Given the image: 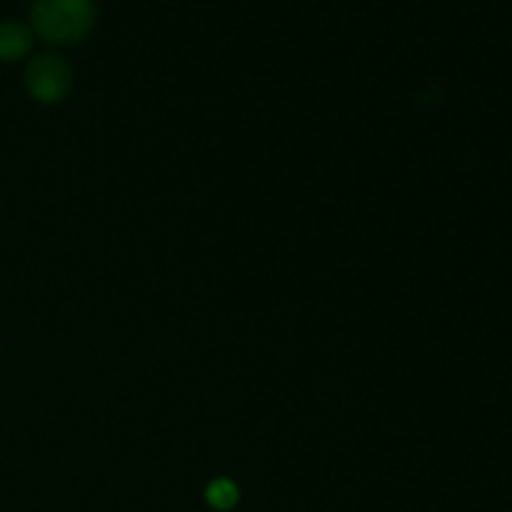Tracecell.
<instances>
[{
	"mask_svg": "<svg viewBox=\"0 0 512 512\" xmlns=\"http://www.w3.org/2000/svg\"><path fill=\"white\" fill-rule=\"evenodd\" d=\"M33 30L48 43L70 45L83 40L95 23L90 0H33Z\"/></svg>",
	"mask_w": 512,
	"mask_h": 512,
	"instance_id": "6da1fadb",
	"label": "cell"
},
{
	"mask_svg": "<svg viewBox=\"0 0 512 512\" xmlns=\"http://www.w3.org/2000/svg\"><path fill=\"white\" fill-rule=\"evenodd\" d=\"M25 88L40 103H58L70 88V68L60 55L43 53L33 58L25 70Z\"/></svg>",
	"mask_w": 512,
	"mask_h": 512,
	"instance_id": "7a4b0ae2",
	"label": "cell"
},
{
	"mask_svg": "<svg viewBox=\"0 0 512 512\" xmlns=\"http://www.w3.org/2000/svg\"><path fill=\"white\" fill-rule=\"evenodd\" d=\"M33 43V33L28 25L18 20H5L0 23V60H18L23 58Z\"/></svg>",
	"mask_w": 512,
	"mask_h": 512,
	"instance_id": "3957f363",
	"label": "cell"
},
{
	"mask_svg": "<svg viewBox=\"0 0 512 512\" xmlns=\"http://www.w3.org/2000/svg\"><path fill=\"white\" fill-rule=\"evenodd\" d=\"M208 503L215 510H228L238 503V488L230 480H215L208 488Z\"/></svg>",
	"mask_w": 512,
	"mask_h": 512,
	"instance_id": "277c9868",
	"label": "cell"
}]
</instances>
